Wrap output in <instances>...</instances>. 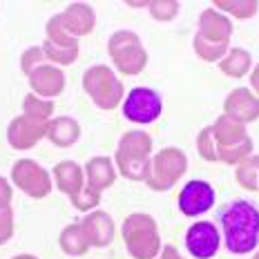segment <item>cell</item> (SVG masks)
<instances>
[{
    "mask_svg": "<svg viewBox=\"0 0 259 259\" xmlns=\"http://www.w3.org/2000/svg\"><path fill=\"white\" fill-rule=\"evenodd\" d=\"M199 152L206 159H224L228 163H235L237 159L250 152V141H248L244 127L230 116H221L212 127L203 130L199 134Z\"/></svg>",
    "mask_w": 259,
    "mask_h": 259,
    "instance_id": "1",
    "label": "cell"
},
{
    "mask_svg": "<svg viewBox=\"0 0 259 259\" xmlns=\"http://www.w3.org/2000/svg\"><path fill=\"white\" fill-rule=\"evenodd\" d=\"M221 226L230 252H250L259 241V210L248 201H233L221 212Z\"/></svg>",
    "mask_w": 259,
    "mask_h": 259,
    "instance_id": "2",
    "label": "cell"
},
{
    "mask_svg": "<svg viewBox=\"0 0 259 259\" xmlns=\"http://www.w3.org/2000/svg\"><path fill=\"white\" fill-rule=\"evenodd\" d=\"M150 148L152 141L148 134L143 132H130L118 145V168L127 177V179H145L148 177V165H150Z\"/></svg>",
    "mask_w": 259,
    "mask_h": 259,
    "instance_id": "3",
    "label": "cell"
},
{
    "mask_svg": "<svg viewBox=\"0 0 259 259\" xmlns=\"http://www.w3.org/2000/svg\"><path fill=\"white\" fill-rule=\"evenodd\" d=\"M123 237H125L127 250L137 259H152L159 250V235H156L154 219L145 214H132L123 224Z\"/></svg>",
    "mask_w": 259,
    "mask_h": 259,
    "instance_id": "4",
    "label": "cell"
},
{
    "mask_svg": "<svg viewBox=\"0 0 259 259\" xmlns=\"http://www.w3.org/2000/svg\"><path fill=\"white\" fill-rule=\"evenodd\" d=\"M183 170H186V156H183L179 150L170 148V150L159 152L150 161L145 181H148V186L154 188V190H165V188H170L172 183L179 179Z\"/></svg>",
    "mask_w": 259,
    "mask_h": 259,
    "instance_id": "5",
    "label": "cell"
},
{
    "mask_svg": "<svg viewBox=\"0 0 259 259\" xmlns=\"http://www.w3.org/2000/svg\"><path fill=\"white\" fill-rule=\"evenodd\" d=\"M85 90L94 99V103L103 110H112L123 96L121 83L114 78V74L107 67H92L85 74Z\"/></svg>",
    "mask_w": 259,
    "mask_h": 259,
    "instance_id": "6",
    "label": "cell"
},
{
    "mask_svg": "<svg viewBox=\"0 0 259 259\" xmlns=\"http://www.w3.org/2000/svg\"><path fill=\"white\" fill-rule=\"evenodd\" d=\"M110 54L123 74H139L145 65V52L141 42L130 31H118L110 40Z\"/></svg>",
    "mask_w": 259,
    "mask_h": 259,
    "instance_id": "7",
    "label": "cell"
},
{
    "mask_svg": "<svg viewBox=\"0 0 259 259\" xmlns=\"http://www.w3.org/2000/svg\"><path fill=\"white\" fill-rule=\"evenodd\" d=\"M123 112H125V116L130 121L152 123L154 118H159V114H161V99L152 90L137 88L130 92L125 105H123Z\"/></svg>",
    "mask_w": 259,
    "mask_h": 259,
    "instance_id": "8",
    "label": "cell"
},
{
    "mask_svg": "<svg viewBox=\"0 0 259 259\" xmlns=\"http://www.w3.org/2000/svg\"><path fill=\"white\" fill-rule=\"evenodd\" d=\"M214 203V190L206 181H190L179 194V208L188 217H197V214L206 212Z\"/></svg>",
    "mask_w": 259,
    "mask_h": 259,
    "instance_id": "9",
    "label": "cell"
},
{
    "mask_svg": "<svg viewBox=\"0 0 259 259\" xmlns=\"http://www.w3.org/2000/svg\"><path fill=\"white\" fill-rule=\"evenodd\" d=\"M14 181L31 197H45L52 188L47 172L40 165H36L34 161H18L14 165Z\"/></svg>",
    "mask_w": 259,
    "mask_h": 259,
    "instance_id": "10",
    "label": "cell"
},
{
    "mask_svg": "<svg viewBox=\"0 0 259 259\" xmlns=\"http://www.w3.org/2000/svg\"><path fill=\"white\" fill-rule=\"evenodd\" d=\"M186 246L197 259H210L219 248V230L210 221L194 224L186 235Z\"/></svg>",
    "mask_w": 259,
    "mask_h": 259,
    "instance_id": "11",
    "label": "cell"
},
{
    "mask_svg": "<svg viewBox=\"0 0 259 259\" xmlns=\"http://www.w3.org/2000/svg\"><path fill=\"white\" fill-rule=\"evenodd\" d=\"M56 25L63 29L65 36H83L94 25V14L88 5H72L63 16H56Z\"/></svg>",
    "mask_w": 259,
    "mask_h": 259,
    "instance_id": "12",
    "label": "cell"
},
{
    "mask_svg": "<svg viewBox=\"0 0 259 259\" xmlns=\"http://www.w3.org/2000/svg\"><path fill=\"white\" fill-rule=\"evenodd\" d=\"M45 130H47V123H38L29 116H20L9 127V143L18 150H27L45 134Z\"/></svg>",
    "mask_w": 259,
    "mask_h": 259,
    "instance_id": "13",
    "label": "cell"
},
{
    "mask_svg": "<svg viewBox=\"0 0 259 259\" xmlns=\"http://www.w3.org/2000/svg\"><path fill=\"white\" fill-rule=\"evenodd\" d=\"M259 114V101L252 99L248 90H237L226 101V116L233 121H252Z\"/></svg>",
    "mask_w": 259,
    "mask_h": 259,
    "instance_id": "14",
    "label": "cell"
},
{
    "mask_svg": "<svg viewBox=\"0 0 259 259\" xmlns=\"http://www.w3.org/2000/svg\"><path fill=\"white\" fill-rule=\"evenodd\" d=\"M29 80H31V88L42 96H56L65 85V76L56 67H50V65L36 67L34 72L29 74Z\"/></svg>",
    "mask_w": 259,
    "mask_h": 259,
    "instance_id": "15",
    "label": "cell"
},
{
    "mask_svg": "<svg viewBox=\"0 0 259 259\" xmlns=\"http://www.w3.org/2000/svg\"><path fill=\"white\" fill-rule=\"evenodd\" d=\"M83 230L88 241L94 246H107L112 241V237H114V226H112V219L105 212L90 214L83 224Z\"/></svg>",
    "mask_w": 259,
    "mask_h": 259,
    "instance_id": "16",
    "label": "cell"
},
{
    "mask_svg": "<svg viewBox=\"0 0 259 259\" xmlns=\"http://www.w3.org/2000/svg\"><path fill=\"white\" fill-rule=\"evenodd\" d=\"M199 27H201L199 38H203L208 42H226L230 36V23L224 16H219L217 12H210V9L201 16Z\"/></svg>",
    "mask_w": 259,
    "mask_h": 259,
    "instance_id": "17",
    "label": "cell"
},
{
    "mask_svg": "<svg viewBox=\"0 0 259 259\" xmlns=\"http://www.w3.org/2000/svg\"><path fill=\"white\" fill-rule=\"evenodd\" d=\"M45 134L56 145H63V148H67V145H72L78 139V125L69 116H61V118H54V121L47 123Z\"/></svg>",
    "mask_w": 259,
    "mask_h": 259,
    "instance_id": "18",
    "label": "cell"
},
{
    "mask_svg": "<svg viewBox=\"0 0 259 259\" xmlns=\"http://www.w3.org/2000/svg\"><path fill=\"white\" fill-rule=\"evenodd\" d=\"M56 183L63 192L67 194H78L80 192V183H83V175H80V168L72 161H63V163L56 165Z\"/></svg>",
    "mask_w": 259,
    "mask_h": 259,
    "instance_id": "19",
    "label": "cell"
},
{
    "mask_svg": "<svg viewBox=\"0 0 259 259\" xmlns=\"http://www.w3.org/2000/svg\"><path fill=\"white\" fill-rule=\"evenodd\" d=\"M88 177H90V190H103L114 181V172H112V163L107 156H99L92 159L88 163Z\"/></svg>",
    "mask_w": 259,
    "mask_h": 259,
    "instance_id": "20",
    "label": "cell"
},
{
    "mask_svg": "<svg viewBox=\"0 0 259 259\" xmlns=\"http://www.w3.org/2000/svg\"><path fill=\"white\" fill-rule=\"evenodd\" d=\"M61 246H63L65 252H69V255H83L90 246L83 226H69V228L61 235Z\"/></svg>",
    "mask_w": 259,
    "mask_h": 259,
    "instance_id": "21",
    "label": "cell"
},
{
    "mask_svg": "<svg viewBox=\"0 0 259 259\" xmlns=\"http://www.w3.org/2000/svg\"><path fill=\"white\" fill-rule=\"evenodd\" d=\"M248 65H250L248 54L241 52V50H235V52H230V56L226 58L224 63H221V69H224L226 74H230V76H244Z\"/></svg>",
    "mask_w": 259,
    "mask_h": 259,
    "instance_id": "22",
    "label": "cell"
},
{
    "mask_svg": "<svg viewBox=\"0 0 259 259\" xmlns=\"http://www.w3.org/2000/svg\"><path fill=\"white\" fill-rule=\"evenodd\" d=\"M45 54L52 58V61H58V63L67 65V63H72L74 58H76L78 47H76V42H72V45H56V42L47 40L45 42Z\"/></svg>",
    "mask_w": 259,
    "mask_h": 259,
    "instance_id": "23",
    "label": "cell"
},
{
    "mask_svg": "<svg viewBox=\"0 0 259 259\" xmlns=\"http://www.w3.org/2000/svg\"><path fill=\"white\" fill-rule=\"evenodd\" d=\"M52 114L50 101H38L36 96H27L25 99V116L34 118L38 123H47V116Z\"/></svg>",
    "mask_w": 259,
    "mask_h": 259,
    "instance_id": "24",
    "label": "cell"
},
{
    "mask_svg": "<svg viewBox=\"0 0 259 259\" xmlns=\"http://www.w3.org/2000/svg\"><path fill=\"white\" fill-rule=\"evenodd\" d=\"M194 47H197L199 56L206 58V61H217L221 54L226 52V42H208V40L199 38V36H197V40H194Z\"/></svg>",
    "mask_w": 259,
    "mask_h": 259,
    "instance_id": "25",
    "label": "cell"
},
{
    "mask_svg": "<svg viewBox=\"0 0 259 259\" xmlns=\"http://www.w3.org/2000/svg\"><path fill=\"white\" fill-rule=\"evenodd\" d=\"M257 168H259V156H257V159L244 161V165H241L239 172H237V179L244 183L248 190H255V188H257V179H255Z\"/></svg>",
    "mask_w": 259,
    "mask_h": 259,
    "instance_id": "26",
    "label": "cell"
},
{
    "mask_svg": "<svg viewBox=\"0 0 259 259\" xmlns=\"http://www.w3.org/2000/svg\"><path fill=\"white\" fill-rule=\"evenodd\" d=\"M72 201H74V206L80 210H90L99 203V190H90V188L88 190H80L78 194L72 197Z\"/></svg>",
    "mask_w": 259,
    "mask_h": 259,
    "instance_id": "27",
    "label": "cell"
},
{
    "mask_svg": "<svg viewBox=\"0 0 259 259\" xmlns=\"http://www.w3.org/2000/svg\"><path fill=\"white\" fill-rule=\"evenodd\" d=\"M150 9H152V16L159 20H168L177 14L179 5L177 3H150Z\"/></svg>",
    "mask_w": 259,
    "mask_h": 259,
    "instance_id": "28",
    "label": "cell"
},
{
    "mask_svg": "<svg viewBox=\"0 0 259 259\" xmlns=\"http://www.w3.org/2000/svg\"><path fill=\"white\" fill-rule=\"evenodd\" d=\"M221 9H230L235 16H239V18H246V16H250L252 12L257 9L255 3H219Z\"/></svg>",
    "mask_w": 259,
    "mask_h": 259,
    "instance_id": "29",
    "label": "cell"
},
{
    "mask_svg": "<svg viewBox=\"0 0 259 259\" xmlns=\"http://www.w3.org/2000/svg\"><path fill=\"white\" fill-rule=\"evenodd\" d=\"M12 210L9 208H0V244L7 241L12 237Z\"/></svg>",
    "mask_w": 259,
    "mask_h": 259,
    "instance_id": "30",
    "label": "cell"
},
{
    "mask_svg": "<svg viewBox=\"0 0 259 259\" xmlns=\"http://www.w3.org/2000/svg\"><path fill=\"white\" fill-rule=\"evenodd\" d=\"M40 61H42V52L38 50V47H34V50H29L23 56V69L27 74H31L34 72V65H38L40 67Z\"/></svg>",
    "mask_w": 259,
    "mask_h": 259,
    "instance_id": "31",
    "label": "cell"
},
{
    "mask_svg": "<svg viewBox=\"0 0 259 259\" xmlns=\"http://www.w3.org/2000/svg\"><path fill=\"white\" fill-rule=\"evenodd\" d=\"M9 199H12V190H9L7 181L0 179V208H7Z\"/></svg>",
    "mask_w": 259,
    "mask_h": 259,
    "instance_id": "32",
    "label": "cell"
},
{
    "mask_svg": "<svg viewBox=\"0 0 259 259\" xmlns=\"http://www.w3.org/2000/svg\"><path fill=\"white\" fill-rule=\"evenodd\" d=\"M161 259H181V257H179V252H177L175 248L168 246V248L163 250V255H161Z\"/></svg>",
    "mask_w": 259,
    "mask_h": 259,
    "instance_id": "33",
    "label": "cell"
},
{
    "mask_svg": "<svg viewBox=\"0 0 259 259\" xmlns=\"http://www.w3.org/2000/svg\"><path fill=\"white\" fill-rule=\"evenodd\" d=\"M252 83H255V88L259 90V67L255 69V74H252Z\"/></svg>",
    "mask_w": 259,
    "mask_h": 259,
    "instance_id": "34",
    "label": "cell"
},
{
    "mask_svg": "<svg viewBox=\"0 0 259 259\" xmlns=\"http://www.w3.org/2000/svg\"><path fill=\"white\" fill-rule=\"evenodd\" d=\"M14 259H36V257H29V255H20V257H14Z\"/></svg>",
    "mask_w": 259,
    "mask_h": 259,
    "instance_id": "35",
    "label": "cell"
},
{
    "mask_svg": "<svg viewBox=\"0 0 259 259\" xmlns=\"http://www.w3.org/2000/svg\"><path fill=\"white\" fill-rule=\"evenodd\" d=\"M257 259H259V255H257Z\"/></svg>",
    "mask_w": 259,
    "mask_h": 259,
    "instance_id": "36",
    "label": "cell"
}]
</instances>
